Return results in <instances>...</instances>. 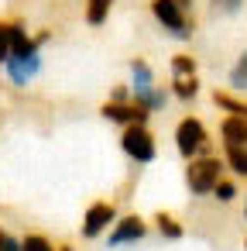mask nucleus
I'll use <instances>...</instances> for the list:
<instances>
[{
	"label": "nucleus",
	"instance_id": "f03ea898",
	"mask_svg": "<svg viewBox=\"0 0 247 251\" xmlns=\"http://www.w3.org/2000/svg\"><path fill=\"white\" fill-rule=\"evenodd\" d=\"M151 14L161 21V28H168L175 38H189L192 28L185 21V11L175 4V0H151Z\"/></svg>",
	"mask_w": 247,
	"mask_h": 251
},
{
	"label": "nucleus",
	"instance_id": "412c9836",
	"mask_svg": "<svg viewBox=\"0 0 247 251\" xmlns=\"http://www.w3.org/2000/svg\"><path fill=\"white\" fill-rule=\"evenodd\" d=\"M0 251H21V244H18V241H11L7 234H0Z\"/></svg>",
	"mask_w": 247,
	"mask_h": 251
},
{
	"label": "nucleus",
	"instance_id": "ddd939ff",
	"mask_svg": "<svg viewBox=\"0 0 247 251\" xmlns=\"http://www.w3.org/2000/svg\"><path fill=\"white\" fill-rule=\"evenodd\" d=\"M226 158H230L233 172L247 176V148H244V145H226Z\"/></svg>",
	"mask_w": 247,
	"mask_h": 251
},
{
	"label": "nucleus",
	"instance_id": "f257e3e1",
	"mask_svg": "<svg viewBox=\"0 0 247 251\" xmlns=\"http://www.w3.org/2000/svg\"><path fill=\"white\" fill-rule=\"evenodd\" d=\"M220 162L216 158H199V162H189V169H185V179H189V189L196 193V196H206V193H213V186L220 182Z\"/></svg>",
	"mask_w": 247,
	"mask_h": 251
},
{
	"label": "nucleus",
	"instance_id": "39448f33",
	"mask_svg": "<svg viewBox=\"0 0 247 251\" xmlns=\"http://www.w3.org/2000/svg\"><path fill=\"white\" fill-rule=\"evenodd\" d=\"M103 117L107 121H117V124H144L148 121V110L144 107H137V103H124V100H110V103H103Z\"/></svg>",
	"mask_w": 247,
	"mask_h": 251
},
{
	"label": "nucleus",
	"instance_id": "9d476101",
	"mask_svg": "<svg viewBox=\"0 0 247 251\" xmlns=\"http://www.w3.org/2000/svg\"><path fill=\"white\" fill-rule=\"evenodd\" d=\"M223 138H226V145H247V117H226L223 121Z\"/></svg>",
	"mask_w": 247,
	"mask_h": 251
},
{
	"label": "nucleus",
	"instance_id": "423d86ee",
	"mask_svg": "<svg viewBox=\"0 0 247 251\" xmlns=\"http://www.w3.org/2000/svg\"><path fill=\"white\" fill-rule=\"evenodd\" d=\"M4 66H7L11 83L24 86V83H31V79L38 76V69H42V55H38V52H35V55H24V59H14V55H11Z\"/></svg>",
	"mask_w": 247,
	"mask_h": 251
},
{
	"label": "nucleus",
	"instance_id": "20e7f679",
	"mask_svg": "<svg viewBox=\"0 0 247 251\" xmlns=\"http://www.w3.org/2000/svg\"><path fill=\"white\" fill-rule=\"evenodd\" d=\"M175 145H179V151H182L185 158H192L199 148H206V127H202L196 117H185V121L179 124V131H175Z\"/></svg>",
	"mask_w": 247,
	"mask_h": 251
},
{
	"label": "nucleus",
	"instance_id": "4468645a",
	"mask_svg": "<svg viewBox=\"0 0 247 251\" xmlns=\"http://www.w3.org/2000/svg\"><path fill=\"white\" fill-rule=\"evenodd\" d=\"M213 100H216V107H223V110H230L233 117H247V103H244V100H233L230 93H216Z\"/></svg>",
	"mask_w": 247,
	"mask_h": 251
},
{
	"label": "nucleus",
	"instance_id": "2eb2a0df",
	"mask_svg": "<svg viewBox=\"0 0 247 251\" xmlns=\"http://www.w3.org/2000/svg\"><path fill=\"white\" fill-rule=\"evenodd\" d=\"M230 83H233L237 90H247V52L237 59V66H233V73H230Z\"/></svg>",
	"mask_w": 247,
	"mask_h": 251
},
{
	"label": "nucleus",
	"instance_id": "0eeeda50",
	"mask_svg": "<svg viewBox=\"0 0 247 251\" xmlns=\"http://www.w3.org/2000/svg\"><path fill=\"white\" fill-rule=\"evenodd\" d=\"M7 38H11V55L14 59H24V55L38 52V42L24 31V25H7Z\"/></svg>",
	"mask_w": 247,
	"mask_h": 251
},
{
	"label": "nucleus",
	"instance_id": "dca6fc26",
	"mask_svg": "<svg viewBox=\"0 0 247 251\" xmlns=\"http://www.w3.org/2000/svg\"><path fill=\"white\" fill-rule=\"evenodd\" d=\"M158 230H161L165 237H172V241H179V237H182V227H179L168 213H158Z\"/></svg>",
	"mask_w": 247,
	"mask_h": 251
},
{
	"label": "nucleus",
	"instance_id": "f8f14e48",
	"mask_svg": "<svg viewBox=\"0 0 247 251\" xmlns=\"http://www.w3.org/2000/svg\"><path fill=\"white\" fill-rule=\"evenodd\" d=\"M196 93H199L196 76H175V97H179V100H192Z\"/></svg>",
	"mask_w": 247,
	"mask_h": 251
},
{
	"label": "nucleus",
	"instance_id": "9b49d317",
	"mask_svg": "<svg viewBox=\"0 0 247 251\" xmlns=\"http://www.w3.org/2000/svg\"><path fill=\"white\" fill-rule=\"evenodd\" d=\"M110 7H113V0H90V7H86V21H90V25H103V21H107V14H110Z\"/></svg>",
	"mask_w": 247,
	"mask_h": 251
},
{
	"label": "nucleus",
	"instance_id": "7ed1b4c3",
	"mask_svg": "<svg viewBox=\"0 0 247 251\" xmlns=\"http://www.w3.org/2000/svg\"><path fill=\"white\" fill-rule=\"evenodd\" d=\"M120 145H124V151H127L134 162H151V158H155V138L144 131V124H127Z\"/></svg>",
	"mask_w": 247,
	"mask_h": 251
},
{
	"label": "nucleus",
	"instance_id": "4be33fe9",
	"mask_svg": "<svg viewBox=\"0 0 247 251\" xmlns=\"http://www.w3.org/2000/svg\"><path fill=\"white\" fill-rule=\"evenodd\" d=\"M175 4H179V7L185 11V7H192V0H175Z\"/></svg>",
	"mask_w": 247,
	"mask_h": 251
},
{
	"label": "nucleus",
	"instance_id": "f3484780",
	"mask_svg": "<svg viewBox=\"0 0 247 251\" xmlns=\"http://www.w3.org/2000/svg\"><path fill=\"white\" fill-rule=\"evenodd\" d=\"M172 73H175V76H196V62H192L189 55H175V59H172Z\"/></svg>",
	"mask_w": 247,
	"mask_h": 251
},
{
	"label": "nucleus",
	"instance_id": "6ab92c4d",
	"mask_svg": "<svg viewBox=\"0 0 247 251\" xmlns=\"http://www.w3.org/2000/svg\"><path fill=\"white\" fill-rule=\"evenodd\" d=\"M11 59V38H7V25H0V62Z\"/></svg>",
	"mask_w": 247,
	"mask_h": 251
},
{
	"label": "nucleus",
	"instance_id": "a211bd4d",
	"mask_svg": "<svg viewBox=\"0 0 247 251\" xmlns=\"http://www.w3.org/2000/svg\"><path fill=\"white\" fill-rule=\"evenodd\" d=\"M21 251H55V248H52L45 237H28V241L21 244Z\"/></svg>",
	"mask_w": 247,
	"mask_h": 251
},
{
	"label": "nucleus",
	"instance_id": "6e6552de",
	"mask_svg": "<svg viewBox=\"0 0 247 251\" xmlns=\"http://www.w3.org/2000/svg\"><path fill=\"white\" fill-rule=\"evenodd\" d=\"M110 220H113V206H110V203H96V206H90V213H86L83 234H86V237H96Z\"/></svg>",
	"mask_w": 247,
	"mask_h": 251
},
{
	"label": "nucleus",
	"instance_id": "aec40b11",
	"mask_svg": "<svg viewBox=\"0 0 247 251\" xmlns=\"http://www.w3.org/2000/svg\"><path fill=\"white\" fill-rule=\"evenodd\" d=\"M213 189H216V196H220V200H223V203H230V200H233V196H237V189H233V186H230V182H216V186H213Z\"/></svg>",
	"mask_w": 247,
	"mask_h": 251
},
{
	"label": "nucleus",
	"instance_id": "1a4fd4ad",
	"mask_svg": "<svg viewBox=\"0 0 247 251\" xmlns=\"http://www.w3.org/2000/svg\"><path fill=\"white\" fill-rule=\"evenodd\" d=\"M144 220H137V217H127V220H120L117 224V230L110 234V244H124V241H141L144 237Z\"/></svg>",
	"mask_w": 247,
	"mask_h": 251
}]
</instances>
